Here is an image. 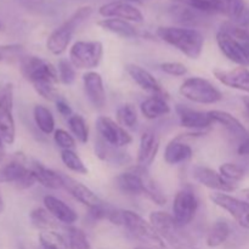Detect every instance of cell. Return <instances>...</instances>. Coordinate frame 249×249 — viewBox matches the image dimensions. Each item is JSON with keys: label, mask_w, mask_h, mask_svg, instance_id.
<instances>
[{"label": "cell", "mask_w": 249, "mask_h": 249, "mask_svg": "<svg viewBox=\"0 0 249 249\" xmlns=\"http://www.w3.org/2000/svg\"><path fill=\"white\" fill-rule=\"evenodd\" d=\"M209 198L215 206L228 212L243 229H249V204L242 199L233 197L226 192H214Z\"/></svg>", "instance_id": "obj_9"}, {"label": "cell", "mask_w": 249, "mask_h": 249, "mask_svg": "<svg viewBox=\"0 0 249 249\" xmlns=\"http://www.w3.org/2000/svg\"><path fill=\"white\" fill-rule=\"evenodd\" d=\"M58 80L65 85H71L75 80V67L70 60H60L57 67Z\"/></svg>", "instance_id": "obj_43"}, {"label": "cell", "mask_w": 249, "mask_h": 249, "mask_svg": "<svg viewBox=\"0 0 249 249\" xmlns=\"http://www.w3.org/2000/svg\"><path fill=\"white\" fill-rule=\"evenodd\" d=\"M160 70L173 77H184L187 74V67L181 62H164L160 65Z\"/></svg>", "instance_id": "obj_46"}, {"label": "cell", "mask_w": 249, "mask_h": 249, "mask_svg": "<svg viewBox=\"0 0 249 249\" xmlns=\"http://www.w3.org/2000/svg\"><path fill=\"white\" fill-rule=\"evenodd\" d=\"M177 112L181 126L190 130L204 133V130L213 125L214 123L209 112L197 111V109H192L182 105H178Z\"/></svg>", "instance_id": "obj_15"}, {"label": "cell", "mask_w": 249, "mask_h": 249, "mask_svg": "<svg viewBox=\"0 0 249 249\" xmlns=\"http://www.w3.org/2000/svg\"><path fill=\"white\" fill-rule=\"evenodd\" d=\"M21 73L33 88L58 83V72L55 66L38 56H24L21 60Z\"/></svg>", "instance_id": "obj_4"}, {"label": "cell", "mask_w": 249, "mask_h": 249, "mask_svg": "<svg viewBox=\"0 0 249 249\" xmlns=\"http://www.w3.org/2000/svg\"><path fill=\"white\" fill-rule=\"evenodd\" d=\"M141 177H142V195L157 206H164L167 203V197L164 196L155 180L148 174L147 168L141 167Z\"/></svg>", "instance_id": "obj_30"}, {"label": "cell", "mask_w": 249, "mask_h": 249, "mask_svg": "<svg viewBox=\"0 0 249 249\" xmlns=\"http://www.w3.org/2000/svg\"><path fill=\"white\" fill-rule=\"evenodd\" d=\"M117 122L123 128L133 129L138 124V113L133 105H123L117 109Z\"/></svg>", "instance_id": "obj_39"}, {"label": "cell", "mask_w": 249, "mask_h": 249, "mask_svg": "<svg viewBox=\"0 0 249 249\" xmlns=\"http://www.w3.org/2000/svg\"><path fill=\"white\" fill-rule=\"evenodd\" d=\"M95 152H96L97 157L100 160H105L107 163H111V164H126V163H129L131 160L128 153L122 152V151H119L118 147L108 145L101 138L96 142Z\"/></svg>", "instance_id": "obj_28"}, {"label": "cell", "mask_w": 249, "mask_h": 249, "mask_svg": "<svg viewBox=\"0 0 249 249\" xmlns=\"http://www.w3.org/2000/svg\"><path fill=\"white\" fill-rule=\"evenodd\" d=\"M104 45L99 40H78L70 49V61L77 70L91 71L100 65Z\"/></svg>", "instance_id": "obj_7"}, {"label": "cell", "mask_w": 249, "mask_h": 249, "mask_svg": "<svg viewBox=\"0 0 249 249\" xmlns=\"http://www.w3.org/2000/svg\"><path fill=\"white\" fill-rule=\"evenodd\" d=\"M0 135L7 145L15 142L16 125L14 118V88L6 85L0 95Z\"/></svg>", "instance_id": "obj_8"}, {"label": "cell", "mask_w": 249, "mask_h": 249, "mask_svg": "<svg viewBox=\"0 0 249 249\" xmlns=\"http://www.w3.org/2000/svg\"><path fill=\"white\" fill-rule=\"evenodd\" d=\"M96 129L100 134V138L114 147H124L130 145L133 141V138L126 131V129L109 117L100 116L96 119Z\"/></svg>", "instance_id": "obj_10"}, {"label": "cell", "mask_w": 249, "mask_h": 249, "mask_svg": "<svg viewBox=\"0 0 249 249\" xmlns=\"http://www.w3.org/2000/svg\"><path fill=\"white\" fill-rule=\"evenodd\" d=\"M150 223L160 237L175 249H185L187 247V236L182 232V228L175 221L173 214L162 211L152 212L150 214Z\"/></svg>", "instance_id": "obj_6"}, {"label": "cell", "mask_w": 249, "mask_h": 249, "mask_svg": "<svg viewBox=\"0 0 249 249\" xmlns=\"http://www.w3.org/2000/svg\"><path fill=\"white\" fill-rule=\"evenodd\" d=\"M28 170L29 167L26 165L24 156L22 153H17L0 169V182H9V184L16 185L27 174Z\"/></svg>", "instance_id": "obj_23"}, {"label": "cell", "mask_w": 249, "mask_h": 249, "mask_svg": "<svg viewBox=\"0 0 249 249\" xmlns=\"http://www.w3.org/2000/svg\"><path fill=\"white\" fill-rule=\"evenodd\" d=\"M4 155H5L4 140H2L1 135H0V163H1V162H2V160H4Z\"/></svg>", "instance_id": "obj_51"}, {"label": "cell", "mask_w": 249, "mask_h": 249, "mask_svg": "<svg viewBox=\"0 0 249 249\" xmlns=\"http://www.w3.org/2000/svg\"><path fill=\"white\" fill-rule=\"evenodd\" d=\"M68 126L74 139L80 143H87L89 141V126L80 114H72L68 118Z\"/></svg>", "instance_id": "obj_36"}, {"label": "cell", "mask_w": 249, "mask_h": 249, "mask_svg": "<svg viewBox=\"0 0 249 249\" xmlns=\"http://www.w3.org/2000/svg\"><path fill=\"white\" fill-rule=\"evenodd\" d=\"M61 160H62L63 164L73 173L77 174L85 175L88 174V168L82 160V158L78 156L73 150H65L61 152Z\"/></svg>", "instance_id": "obj_38"}, {"label": "cell", "mask_w": 249, "mask_h": 249, "mask_svg": "<svg viewBox=\"0 0 249 249\" xmlns=\"http://www.w3.org/2000/svg\"><path fill=\"white\" fill-rule=\"evenodd\" d=\"M194 151L191 146L182 142L181 139L178 136L174 140L170 141L164 150V160L170 165L180 164L191 160Z\"/></svg>", "instance_id": "obj_25"}, {"label": "cell", "mask_w": 249, "mask_h": 249, "mask_svg": "<svg viewBox=\"0 0 249 249\" xmlns=\"http://www.w3.org/2000/svg\"><path fill=\"white\" fill-rule=\"evenodd\" d=\"M53 140H55V143L58 147L62 148V151L73 150L75 147L74 136L71 135L68 131L63 130V129L55 130V133H53Z\"/></svg>", "instance_id": "obj_44"}, {"label": "cell", "mask_w": 249, "mask_h": 249, "mask_svg": "<svg viewBox=\"0 0 249 249\" xmlns=\"http://www.w3.org/2000/svg\"><path fill=\"white\" fill-rule=\"evenodd\" d=\"M125 70L126 73L130 75L131 79H133L141 89L145 90V91L151 92V94L153 95H157V96H163L168 99V95L167 92H165V90H163L160 82H158L147 70H145V68H142L139 65H134V63L126 65Z\"/></svg>", "instance_id": "obj_18"}, {"label": "cell", "mask_w": 249, "mask_h": 249, "mask_svg": "<svg viewBox=\"0 0 249 249\" xmlns=\"http://www.w3.org/2000/svg\"><path fill=\"white\" fill-rule=\"evenodd\" d=\"M242 104L243 107H245V113L249 119V96H243L242 97Z\"/></svg>", "instance_id": "obj_49"}, {"label": "cell", "mask_w": 249, "mask_h": 249, "mask_svg": "<svg viewBox=\"0 0 249 249\" xmlns=\"http://www.w3.org/2000/svg\"><path fill=\"white\" fill-rule=\"evenodd\" d=\"M117 186L122 192L126 195H142V177H141V167L136 164L126 172L122 173L117 178Z\"/></svg>", "instance_id": "obj_24"}, {"label": "cell", "mask_w": 249, "mask_h": 249, "mask_svg": "<svg viewBox=\"0 0 249 249\" xmlns=\"http://www.w3.org/2000/svg\"><path fill=\"white\" fill-rule=\"evenodd\" d=\"M231 229L226 221L224 220H218L216 223H214L212 225L211 230L208 231V235H207V246L211 248H216L220 247L221 245L228 241V238L230 237Z\"/></svg>", "instance_id": "obj_31"}, {"label": "cell", "mask_w": 249, "mask_h": 249, "mask_svg": "<svg viewBox=\"0 0 249 249\" xmlns=\"http://www.w3.org/2000/svg\"><path fill=\"white\" fill-rule=\"evenodd\" d=\"M237 153L240 156H248L249 157V136L245 140L240 141L237 147Z\"/></svg>", "instance_id": "obj_48"}, {"label": "cell", "mask_w": 249, "mask_h": 249, "mask_svg": "<svg viewBox=\"0 0 249 249\" xmlns=\"http://www.w3.org/2000/svg\"><path fill=\"white\" fill-rule=\"evenodd\" d=\"M99 14L105 18H119L136 23H141L145 19L140 9L126 1L107 2L100 7Z\"/></svg>", "instance_id": "obj_14"}, {"label": "cell", "mask_w": 249, "mask_h": 249, "mask_svg": "<svg viewBox=\"0 0 249 249\" xmlns=\"http://www.w3.org/2000/svg\"><path fill=\"white\" fill-rule=\"evenodd\" d=\"M209 114H211L214 123H219L220 125H223L226 129V131L231 136H233L236 140L242 141L249 136V131L247 130V128L235 116H232L229 112L220 111V109H213V111H209Z\"/></svg>", "instance_id": "obj_21"}, {"label": "cell", "mask_w": 249, "mask_h": 249, "mask_svg": "<svg viewBox=\"0 0 249 249\" xmlns=\"http://www.w3.org/2000/svg\"><path fill=\"white\" fill-rule=\"evenodd\" d=\"M135 249H148L147 247H136Z\"/></svg>", "instance_id": "obj_55"}, {"label": "cell", "mask_w": 249, "mask_h": 249, "mask_svg": "<svg viewBox=\"0 0 249 249\" xmlns=\"http://www.w3.org/2000/svg\"><path fill=\"white\" fill-rule=\"evenodd\" d=\"M1 91H2V89H0V95H1Z\"/></svg>", "instance_id": "obj_57"}, {"label": "cell", "mask_w": 249, "mask_h": 249, "mask_svg": "<svg viewBox=\"0 0 249 249\" xmlns=\"http://www.w3.org/2000/svg\"><path fill=\"white\" fill-rule=\"evenodd\" d=\"M68 246L70 249H92L84 231L75 226L68 228Z\"/></svg>", "instance_id": "obj_41"}, {"label": "cell", "mask_w": 249, "mask_h": 249, "mask_svg": "<svg viewBox=\"0 0 249 249\" xmlns=\"http://www.w3.org/2000/svg\"><path fill=\"white\" fill-rule=\"evenodd\" d=\"M97 24L105 31L111 32V33L122 36V38H135L138 36L135 27L130 22L124 21V19L104 18L97 22Z\"/></svg>", "instance_id": "obj_29"}, {"label": "cell", "mask_w": 249, "mask_h": 249, "mask_svg": "<svg viewBox=\"0 0 249 249\" xmlns=\"http://www.w3.org/2000/svg\"><path fill=\"white\" fill-rule=\"evenodd\" d=\"M29 219L34 228L41 231L53 230L56 228V219L44 208H36L29 214Z\"/></svg>", "instance_id": "obj_34"}, {"label": "cell", "mask_w": 249, "mask_h": 249, "mask_svg": "<svg viewBox=\"0 0 249 249\" xmlns=\"http://www.w3.org/2000/svg\"><path fill=\"white\" fill-rule=\"evenodd\" d=\"M198 209V199L190 190H181L177 194L173 203V216L181 228L194 220Z\"/></svg>", "instance_id": "obj_11"}, {"label": "cell", "mask_w": 249, "mask_h": 249, "mask_svg": "<svg viewBox=\"0 0 249 249\" xmlns=\"http://www.w3.org/2000/svg\"><path fill=\"white\" fill-rule=\"evenodd\" d=\"M83 87L90 104L97 109L106 106V90L104 87L102 77L97 72L89 71L83 75Z\"/></svg>", "instance_id": "obj_16"}, {"label": "cell", "mask_w": 249, "mask_h": 249, "mask_svg": "<svg viewBox=\"0 0 249 249\" xmlns=\"http://www.w3.org/2000/svg\"><path fill=\"white\" fill-rule=\"evenodd\" d=\"M223 31L228 32L229 34H231L233 38L240 40L241 43L249 41V11L246 10L237 19L229 22L224 27Z\"/></svg>", "instance_id": "obj_32"}, {"label": "cell", "mask_w": 249, "mask_h": 249, "mask_svg": "<svg viewBox=\"0 0 249 249\" xmlns=\"http://www.w3.org/2000/svg\"><path fill=\"white\" fill-rule=\"evenodd\" d=\"M179 92L189 101L199 105H214L223 100V94L209 80L201 77H192L185 80Z\"/></svg>", "instance_id": "obj_5"}, {"label": "cell", "mask_w": 249, "mask_h": 249, "mask_svg": "<svg viewBox=\"0 0 249 249\" xmlns=\"http://www.w3.org/2000/svg\"><path fill=\"white\" fill-rule=\"evenodd\" d=\"M213 74L221 84L249 94V70L247 67H236L233 70H213Z\"/></svg>", "instance_id": "obj_17"}, {"label": "cell", "mask_w": 249, "mask_h": 249, "mask_svg": "<svg viewBox=\"0 0 249 249\" xmlns=\"http://www.w3.org/2000/svg\"><path fill=\"white\" fill-rule=\"evenodd\" d=\"M55 104H56V108H57V112L61 114V116L68 117V118L72 116V108H71V106L68 105V102H66L65 100L60 99V100H57Z\"/></svg>", "instance_id": "obj_47"}, {"label": "cell", "mask_w": 249, "mask_h": 249, "mask_svg": "<svg viewBox=\"0 0 249 249\" xmlns=\"http://www.w3.org/2000/svg\"><path fill=\"white\" fill-rule=\"evenodd\" d=\"M220 14L228 16L231 21L237 19L246 11L245 0H219Z\"/></svg>", "instance_id": "obj_40"}, {"label": "cell", "mask_w": 249, "mask_h": 249, "mask_svg": "<svg viewBox=\"0 0 249 249\" xmlns=\"http://www.w3.org/2000/svg\"><path fill=\"white\" fill-rule=\"evenodd\" d=\"M140 111L145 118L152 121V119H157L169 114L170 106L168 105L167 97L152 95V96L146 99L143 102H141Z\"/></svg>", "instance_id": "obj_26"}, {"label": "cell", "mask_w": 249, "mask_h": 249, "mask_svg": "<svg viewBox=\"0 0 249 249\" xmlns=\"http://www.w3.org/2000/svg\"><path fill=\"white\" fill-rule=\"evenodd\" d=\"M178 4L185 5L190 9L202 14H215L220 12L219 0H174Z\"/></svg>", "instance_id": "obj_37"}, {"label": "cell", "mask_w": 249, "mask_h": 249, "mask_svg": "<svg viewBox=\"0 0 249 249\" xmlns=\"http://www.w3.org/2000/svg\"><path fill=\"white\" fill-rule=\"evenodd\" d=\"M39 243L43 249H70L66 238L55 230L41 231L39 233Z\"/></svg>", "instance_id": "obj_35"}, {"label": "cell", "mask_w": 249, "mask_h": 249, "mask_svg": "<svg viewBox=\"0 0 249 249\" xmlns=\"http://www.w3.org/2000/svg\"><path fill=\"white\" fill-rule=\"evenodd\" d=\"M92 14L91 6H82L73 12L60 27L49 36L46 40V48L53 55H62L67 50L72 36L78 27L84 23Z\"/></svg>", "instance_id": "obj_2"}, {"label": "cell", "mask_w": 249, "mask_h": 249, "mask_svg": "<svg viewBox=\"0 0 249 249\" xmlns=\"http://www.w3.org/2000/svg\"><path fill=\"white\" fill-rule=\"evenodd\" d=\"M44 206H45L46 211L60 223L72 225L78 220L77 213L57 197L51 196V195L45 196L44 197Z\"/></svg>", "instance_id": "obj_22"}, {"label": "cell", "mask_w": 249, "mask_h": 249, "mask_svg": "<svg viewBox=\"0 0 249 249\" xmlns=\"http://www.w3.org/2000/svg\"><path fill=\"white\" fill-rule=\"evenodd\" d=\"M242 46H243V49H245L246 53H247V56H248V58H249V41H243Z\"/></svg>", "instance_id": "obj_52"}, {"label": "cell", "mask_w": 249, "mask_h": 249, "mask_svg": "<svg viewBox=\"0 0 249 249\" xmlns=\"http://www.w3.org/2000/svg\"><path fill=\"white\" fill-rule=\"evenodd\" d=\"M36 182L43 185L44 187H48L51 190H57L63 187V178L58 173L53 172L50 168H46L41 163H33L31 167Z\"/></svg>", "instance_id": "obj_27"}, {"label": "cell", "mask_w": 249, "mask_h": 249, "mask_svg": "<svg viewBox=\"0 0 249 249\" xmlns=\"http://www.w3.org/2000/svg\"><path fill=\"white\" fill-rule=\"evenodd\" d=\"M241 197H242V201L247 202L249 204V187H247V189H243L242 191H241Z\"/></svg>", "instance_id": "obj_50"}, {"label": "cell", "mask_w": 249, "mask_h": 249, "mask_svg": "<svg viewBox=\"0 0 249 249\" xmlns=\"http://www.w3.org/2000/svg\"><path fill=\"white\" fill-rule=\"evenodd\" d=\"M23 53V46L21 44H6L0 45V62L10 60Z\"/></svg>", "instance_id": "obj_45"}, {"label": "cell", "mask_w": 249, "mask_h": 249, "mask_svg": "<svg viewBox=\"0 0 249 249\" xmlns=\"http://www.w3.org/2000/svg\"><path fill=\"white\" fill-rule=\"evenodd\" d=\"M157 36L191 60H197L202 55L204 38L203 34L197 29L189 27L163 26L157 29Z\"/></svg>", "instance_id": "obj_1"}, {"label": "cell", "mask_w": 249, "mask_h": 249, "mask_svg": "<svg viewBox=\"0 0 249 249\" xmlns=\"http://www.w3.org/2000/svg\"><path fill=\"white\" fill-rule=\"evenodd\" d=\"M122 225L125 226L131 235L145 243L146 246L155 249H165L164 240L156 231L150 221L133 211H122Z\"/></svg>", "instance_id": "obj_3"}, {"label": "cell", "mask_w": 249, "mask_h": 249, "mask_svg": "<svg viewBox=\"0 0 249 249\" xmlns=\"http://www.w3.org/2000/svg\"><path fill=\"white\" fill-rule=\"evenodd\" d=\"M2 211H4V199H2L1 194H0V214L2 213Z\"/></svg>", "instance_id": "obj_53"}, {"label": "cell", "mask_w": 249, "mask_h": 249, "mask_svg": "<svg viewBox=\"0 0 249 249\" xmlns=\"http://www.w3.org/2000/svg\"><path fill=\"white\" fill-rule=\"evenodd\" d=\"M63 178V187L70 192L71 196L74 199H77L79 203L83 206L88 207L89 209L95 208L99 204H101V199L96 196V194L91 191L88 186H85L82 182L77 181L73 178L67 177V175H62Z\"/></svg>", "instance_id": "obj_19"}, {"label": "cell", "mask_w": 249, "mask_h": 249, "mask_svg": "<svg viewBox=\"0 0 249 249\" xmlns=\"http://www.w3.org/2000/svg\"><path fill=\"white\" fill-rule=\"evenodd\" d=\"M129 4H141V0H125Z\"/></svg>", "instance_id": "obj_54"}, {"label": "cell", "mask_w": 249, "mask_h": 249, "mask_svg": "<svg viewBox=\"0 0 249 249\" xmlns=\"http://www.w3.org/2000/svg\"><path fill=\"white\" fill-rule=\"evenodd\" d=\"M160 151V139L153 131H145L140 138V145L138 151V165L148 168L153 163Z\"/></svg>", "instance_id": "obj_20"}, {"label": "cell", "mask_w": 249, "mask_h": 249, "mask_svg": "<svg viewBox=\"0 0 249 249\" xmlns=\"http://www.w3.org/2000/svg\"><path fill=\"white\" fill-rule=\"evenodd\" d=\"M216 44H218L221 53L225 55V57H228V60L232 61L233 63L242 66V67H247L249 65V58L245 49H243L242 43L233 38L228 32L223 31V29L218 32Z\"/></svg>", "instance_id": "obj_13"}, {"label": "cell", "mask_w": 249, "mask_h": 249, "mask_svg": "<svg viewBox=\"0 0 249 249\" xmlns=\"http://www.w3.org/2000/svg\"><path fill=\"white\" fill-rule=\"evenodd\" d=\"M192 177L198 184L203 185L209 190L215 192H232L236 190V184L228 181L221 177V174L212 168L204 165H194L192 168Z\"/></svg>", "instance_id": "obj_12"}, {"label": "cell", "mask_w": 249, "mask_h": 249, "mask_svg": "<svg viewBox=\"0 0 249 249\" xmlns=\"http://www.w3.org/2000/svg\"><path fill=\"white\" fill-rule=\"evenodd\" d=\"M219 173H220L224 179L232 182V184L241 181L246 175L245 169L238 164H235V163H224V164H221L220 168H219Z\"/></svg>", "instance_id": "obj_42"}, {"label": "cell", "mask_w": 249, "mask_h": 249, "mask_svg": "<svg viewBox=\"0 0 249 249\" xmlns=\"http://www.w3.org/2000/svg\"><path fill=\"white\" fill-rule=\"evenodd\" d=\"M2 29V24H1V22H0V31H1Z\"/></svg>", "instance_id": "obj_56"}, {"label": "cell", "mask_w": 249, "mask_h": 249, "mask_svg": "<svg viewBox=\"0 0 249 249\" xmlns=\"http://www.w3.org/2000/svg\"><path fill=\"white\" fill-rule=\"evenodd\" d=\"M33 117L36 126L41 133L46 135L55 133V118L48 107L43 105H36L33 109Z\"/></svg>", "instance_id": "obj_33"}]
</instances>
